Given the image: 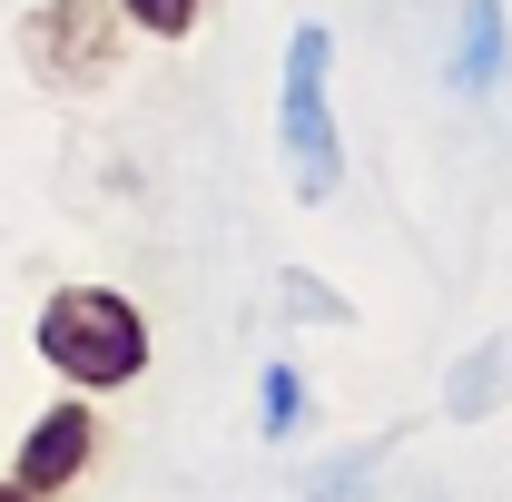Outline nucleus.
Segmentation results:
<instances>
[{
    "label": "nucleus",
    "instance_id": "1",
    "mask_svg": "<svg viewBox=\"0 0 512 502\" xmlns=\"http://www.w3.org/2000/svg\"><path fill=\"white\" fill-rule=\"evenodd\" d=\"M30 345H40V365L69 394H128V384L158 365V335H148V315L128 306L119 286H50Z\"/></svg>",
    "mask_w": 512,
    "mask_h": 502
},
{
    "label": "nucleus",
    "instance_id": "2",
    "mask_svg": "<svg viewBox=\"0 0 512 502\" xmlns=\"http://www.w3.org/2000/svg\"><path fill=\"white\" fill-rule=\"evenodd\" d=\"M276 148H286V188L296 207H325L345 188V128H335V30L296 20L286 69H276Z\"/></svg>",
    "mask_w": 512,
    "mask_h": 502
},
{
    "label": "nucleus",
    "instance_id": "3",
    "mask_svg": "<svg viewBox=\"0 0 512 502\" xmlns=\"http://www.w3.org/2000/svg\"><path fill=\"white\" fill-rule=\"evenodd\" d=\"M128 30L119 0H30L20 20H10V50H20V69L50 89V99H99L109 79L128 69Z\"/></svg>",
    "mask_w": 512,
    "mask_h": 502
},
{
    "label": "nucleus",
    "instance_id": "4",
    "mask_svg": "<svg viewBox=\"0 0 512 502\" xmlns=\"http://www.w3.org/2000/svg\"><path fill=\"white\" fill-rule=\"evenodd\" d=\"M89 463H99V394H60L50 414H30V434L10 453V483L60 502L69 483H89Z\"/></svg>",
    "mask_w": 512,
    "mask_h": 502
},
{
    "label": "nucleus",
    "instance_id": "5",
    "mask_svg": "<svg viewBox=\"0 0 512 502\" xmlns=\"http://www.w3.org/2000/svg\"><path fill=\"white\" fill-rule=\"evenodd\" d=\"M453 30H463V40H453V89H463V99H493V89H503V50H512L503 0H463Z\"/></svg>",
    "mask_w": 512,
    "mask_h": 502
},
{
    "label": "nucleus",
    "instance_id": "6",
    "mask_svg": "<svg viewBox=\"0 0 512 502\" xmlns=\"http://www.w3.org/2000/svg\"><path fill=\"white\" fill-rule=\"evenodd\" d=\"M306 424H316V384H306V365H296V355H266V365H256V434L296 443Z\"/></svg>",
    "mask_w": 512,
    "mask_h": 502
},
{
    "label": "nucleus",
    "instance_id": "7",
    "mask_svg": "<svg viewBox=\"0 0 512 502\" xmlns=\"http://www.w3.org/2000/svg\"><path fill=\"white\" fill-rule=\"evenodd\" d=\"M503 394H512V345H503V335H483V345L444 375V414H453V424H483Z\"/></svg>",
    "mask_w": 512,
    "mask_h": 502
},
{
    "label": "nucleus",
    "instance_id": "8",
    "mask_svg": "<svg viewBox=\"0 0 512 502\" xmlns=\"http://www.w3.org/2000/svg\"><path fill=\"white\" fill-rule=\"evenodd\" d=\"M394 453H404V434L345 443V453H335V463H325V473H316V493H306V502H365V493H375V473H384V463H394Z\"/></svg>",
    "mask_w": 512,
    "mask_h": 502
},
{
    "label": "nucleus",
    "instance_id": "9",
    "mask_svg": "<svg viewBox=\"0 0 512 502\" xmlns=\"http://www.w3.org/2000/svg\"><path fill=\"white\" fill-rule=\"evenodd\" d=\"M119 20L138 30V40H168V50H178V40L207 30V0H119Z\"/></svg>",
    "mask_w": 512,
    "mask_h": 502
},
{
    "label": "nucleus",
    "instance_id": "10",
    "mask_svg": "<svg viewBox=\"0 0 512 502\" xmlns=\"http://www.w3.org/2000/svg\"><path fill=\"white\" fill-rule=\"evenodd\" d=\"M286 315H325V325H355V306H345L335 286H316V276H286Z\"/></svg>",
    "mask_w": 512,
    "mask_h": 502
},
{
    "label": "nucleus",
    "instance_id": "11",
    "mask_svg": "<svg viewBox=\"0 0 512 502\" xmlns=\"http://www.w3.org/2000/svg\"><path fill=\"white\" fill-rule=\"evenodd\" d=\"M0 502H40V493H20V483H10V473H0Z\"/></svg>",
    "mask_w": 512,
    "mask_h": 502
}]
</instances>
